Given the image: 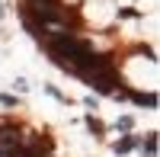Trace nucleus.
<instances>
[{"label":"nucleus","mask_w":160,"mask_h":157,"mask_svg":"<svg viewBox=\"0 0 160 157\" xmlns=\"http://www.w3.org/2000/svg\"><path fill=\"white\" fill-rule=\"evenodd\" d=\"M144 151H148V157L157 154V135H148V138H144Z\"/></svg>","instance_id":"obj_3"},{"label":"nucleus","mask_w":160,"mask_h":157,"mask_svg":"<svg viewBox=\"0 0 160 157\" xmlns=\"http://www.w3.org/2000/svg\"><path fill=\"white\" fill-rule=\"evenodd\" d=\"M0 103H3V106H16V96H7V93H0Z\"/></svg>","instance_id":"obj_6"},{"label":"nucleus","mask_w":160,"mask_h":157,"mask_svg":"<svg viewBox=\"0 0 160 157\" xmlns=\"http://www.w3.org/2000/svg\"><path fill=\"white\" fill-rule=\"evenodd\" d=\"M131 125H135V119H131V115H122V119L115 122V128H122V132H131Z\"/></svg>","instance_id":"obj_4"},{"label":"nucleus","mask_w":160,"mask_h":157,"mask_svg":"<svg viewBox=\"0 0 160 157\" xmlns=\"http://www.w3.org/2000/svg\"><path fill=\"white\" fill-rule=\"evenodd\" d=\"M87 128H90L96 138H102V132H106V125H102L99 119H93V115H87Z\"/></svg>","instance_id":"obj_2"},{"label":"nucleus","mask_w":160,"mask_h":157,"mask_svg":"<svg viewBox=\"0 0 160 157\" xmlns=\"http://www.w3.org/2000/svg\"><path fill=\"white\" fill-rule=\"evenodd\" d=\"M135 144H138V138H135V135H122V141H115L112 151H115V154H128Z\"/></svg>","instance_id":"obj_1"},{"label":"nucleus","mask_w":160,"mask_h":157,"mask_svg":"<svg viewBox=\"0 0 160 157\" xmlns=\"http://www.w3.org/2000/svg\"><path fill=\"white\" fill-rule=\"evenodd\" d=\"M13 87H16L19 93H26V90H29V80H26V77H16V80H13Z\"/></svg>","instance_id":"obj_5"}]
</instances>
